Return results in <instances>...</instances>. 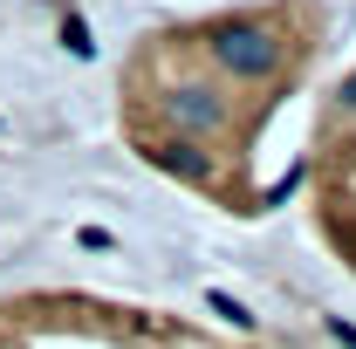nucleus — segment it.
I'll return each instance as SVG.
<instances>
[{
	"label": "nucleus",
	"mask_w": 356,
	"mask_h": 349,
	"mask_svg": "<svg viewBox=\"0 0 356 349\" xmlns=\"http://www.w3.org/2000/svg\"><path fill=\"white\" fill-rule=\"evenodd\" d=\"M0 349H254L220 329L103 295H14L0 302Z\"/></svg>",
	"instance_id": "2"
},
{
	"label": "nucleus",
	"mask_w": 356,
	"mask_h": 349,
	"mask_svg": "<svg viewBox=\"0 0 356 349\" xmlns=\"http://www.w3.org/2000/svg\"><path fill=\"white\" fill-rule=\"evenodd\" d=\"M309 199H315V226H322L329 254L356 274V69L322 103L315 151H309Z\"/></svg>",
	"instance_id": "3"
},
{
	"label": "nucleus",
	"mask_w": 356,
	"mask_h": 349,
	"mask_svg": "<svg viewBox=\"0 0 356 349\" xmlns=\"http://www.w3.org/2000/svg\"><path fill=\"white\" fill-rule=\"evenodd\" d=\"M315 48V0H261L144 35L117 76L124 144L226 213H261V144Z\"/></svg>",
	"instance_id": "1"
}]
</instances>
